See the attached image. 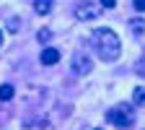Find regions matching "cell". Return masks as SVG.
I'll use <instances>...</instances> for the list:
<instances>
[{"mask_svg": "<svg viewBox=\"0 0 145 130\" xmlns=\"http://www.w3.org/2000/svg\"><path fill=\"white\" fill-rule=\"evenodd\" d=\"M91 47L96 49V55L101 60H106V63H114V60H119V55H122V42H119V36H117V31H112V29H96L93 34H91Z\"/></svg>", "mask_w": 145, "mask_h": 130, "instance_id": "6da1fadb", "label": "cell"}, {"mask_svg": "<svg viewBox=\"0 0 145 130\" xmlns=\"http://www.w3.org/2000/svg\"><path fill=\"white\" fill-rule=\"evenodd\" d=\"M106 122H112L117 127H132L135 125V107L127 102H119L117 107H112L106 112Z\"/></svg>", "mask_w": 145, "mask_h": 130, "instance_id": "7a4b0ae2", "label": "cell"}, {"mask_svg": "<svg viewBox=\"0 0 145 130\" xmlns=\"http://www.w3.org/2000/svg\"><path fill=\"white\" fill-rule=\"evenodd\" d=\"M70 68H72L75 76H88V73L93 70V60H91L86 52H75L72 60H70Z\"/></svg>", "mask_w": 145, "mask_h": 130, "instance_id": "3957f363", "label": "cell"}, {"mask_svg": "<svg viewBox=\"0 0 145 130\" xmlns=\"http://www.w3.org/2000/svg\"><path fill=\"white\" fill-rule=\"evenodd\" d=\"M72 13H75L78 21H91V18H96L101 13V5L99 3H78L72 8Z\"/></svg>", "mask_w": 145, "mask_h": 130, "instance_id": "277c9868", "label": "cell"}, {"mask_svg": "<svg viewBox=\"0 0 145 130\" xmlns=\"http://www.w3.org/2000/svg\"><path fill=\"white\" fill-rule=\"evenodd\" d=\"M39 60H42V65H57V63H60V49H54V47H44L42 55H39Z\"/></svg>", "mask_w": 145, "mask_h": 130, "instance_id": "5b68a950", "label": "cell"}, {"mask_svg": "<svg viewBox=\"0 0 145 130\" xmlns=\"http://www.w3.org/2000/svg\"><path fill=\"white\" fill-rule=\"evenodd\" d=\"M132 107H145V86L132 88Z\"/></svg>", "mask_w": 145, "mask_h": 130, "instance_id": "8992f818", "label": "cell"}, {"mask_svg": "<svg viewBox=\"0 0 145 130\" xmlns=\"http://www.w3.org/2000/svg\"><path fill=\"white\" fill-rule=\"evenodd\" d=\"M52 8H54V3H52V0H36V3H34V11L39 13V16H47Z\"/></svg>", "mask_w": 145, "mask_h": 130, "instance_id": "52a82bcc", "label": "cell"}, {"mask_svg": "<svg viewBox=\"0 0 145 130\" xmlns=\"http://www.w3.org/2000/svg\"><path fill=\"white\" fill-rule=\"evenodd\" d=\"M130 31L135 36H142L145 34V21H142V18H132V21H130Z\"/></svg>", "mask_w": 145, "mask_h": 130, "instance_id": "ba28073f", "label": "cell"}, {"mask_svg": "<svg viewBox=\"0 0 145 130\" xmlns=\"http://www.w3.org/2000/svg\"><path fill=\"white\" fill-rule=\"evenodd\" d=\"M13 94H16V88L10 83H3V86H0V102H10Z\"/></svg>", "mask_w": 145, "mask_h": 130, "instance_id": "9c48e42d", "label": "cell"}, {"mask_svg": "<svg viewBox=\"0 0 145 130\" xmlns=\"http://www.w3.org/2000/svg\"><path fill=\"white\" fill-rule=\"evenodd\" d=\"M5 26H8V31H10V34H16V31H18V26H21V18H8V24H5Z\"/></svg>", "mask_w": 145, "mask_h": 130, "instance_id": "30bf717a", "label": "cell"}, {"mask_svg": "<svg viewBox=\"0 0 145 130\" xmlns=\"http://www.w3.org/2000/svg\"><path fill=\"white\" fill-rule=\"evenodd\" d=\"M36 36H39V42H49V39H52V29H42Z\"/></svg>", "mask_w": 145, "mask_h": 130, "instance_id": "8fae6325", "label": "cell"}, {"mask_svg": "<svg viewBox=\"0 0 145 130\" xmlns=\"http://www.w3.org/2000/svg\"><path fill=\"white\" fill-rule=\"evenodd\" d=\"M135 70H137V76H142V78H145V57H142V60L135 65Z\"/></svg>", "mask_w": 145, "mask_h": 130, "instance_id": "7c38bea8", "label": "cell"}, {"mask_svg": "<svg viewBox=\"0 0 145 130\" xmlns=\"http://www.w3.org/2000/svg\"><path fill=\"white\" fill-rule=\"evenodd\" d=\"M132 8L142 13V11H145V0H135V3H132Z\"/></svg>", "mask_w": 145, "mask_h": 130, "instance_id": "4fadbf2b", "label": "cell"}, {"mask_svg": "<svg viewBox=\"0 0 145 130\" xmlns=\"http://www.w3.org/2000/svg\"><path fill=\"white\" fill-rule=\"evenodd\" d=\"M101 8H117V3H114V0H104Z\"/></svg>", "mask_w": 145, "mask_h": 130, "instance_id": "5bb4252c", "label": "cell"}, {"mask_svg": "<svg viewBox=\"0 0 145 130\" xmlns=\"http://www.w3.org/2000/svg\"><path fill=\"white\" fill-rule=\"evenodd\" d=\"M0 47H3V31H0Z\"/></svg>", "mask_w": 145, "mask_h": 130, "instance_id": "9a60e30c", "label": "cell"}, {"mask_svg": "<svg viewBox=\"0 0 145 130\" xmlns=\"http://www.w3.org/2000/svg\"><path fill=\"white\" fill-rule=\"evenodd\" d=\"M96 130H101V127H96Z\"/></svg>", "mask_w": 145, "mask_h": 130, "instance_id": "2e32d148", "label": "cell"}]
</instances>
